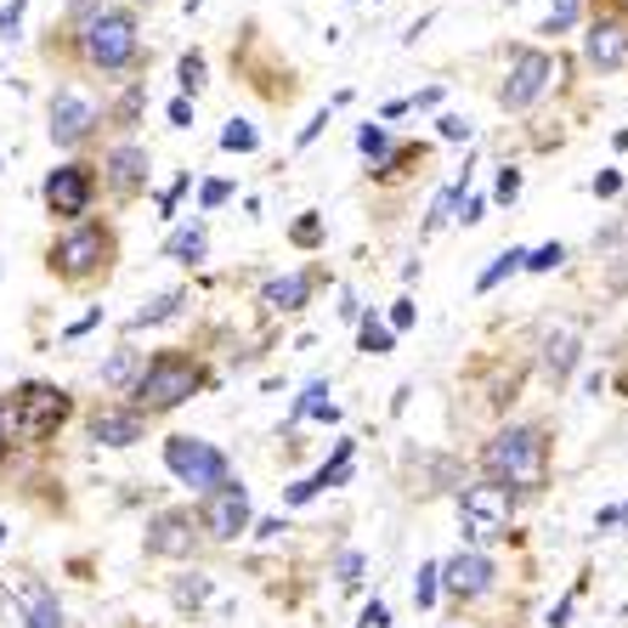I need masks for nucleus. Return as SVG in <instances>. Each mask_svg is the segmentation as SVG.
<instances>
[{"label":"nucleus","instance_id":"23","mask_svg":"<svg viewBox=\"0 0 628 628\" xmlns=\"http://www.w3.org/2000/svg\"><path fill=\"white\" fill-rule=\"evenodd\" d=\"M465 187H470V171L458 176L453 187H442V193H437V205H431V221H425V233H437V226H447V221H453V210L465 205Z\"/></svg>","mask_w":628,"mask_h":628},{"label":"nucleus","instance_id":"45","mask_svg":"<svg viewBox=\"0 0 628 628\" xmlns=\"http://www.w3.org/2000/svg\"><path fill=\"white\" fill-rule=\"evenodd\" d=\"M171 125H193V103H187V96H176V103H171Z\"/></svg>","mask_w":628,"mask_h":628},{"label":"nucleus","instance_id":"14","mask_svg":"<svg viewBox=\"0 0 628 628\" xmlns=\"http://www.w3.org/2000/svg\"><path fill=\"white\" fill-rule=\"evenodd\" d=\"M583 51H589L594 69H617V62H628V18H594Z\"/></svg>","mask_w":628,"mask_h":628},{"label":"nucleus","instance_id":"34","mask_svg":"<svg viewBox=\"0 0 628 628\" xmlns=\"http://www.w3.org/2000/svg\"><path fill=\"white\" fill-rule=\"evenodd\" d=\"M176 601H182V606L210 601V578H198V572H193V583H176Z\"/></svg>","mask_w":628,"mask_h":628},{"label":"nucleus","instance_id":"6","mask_svg":"<svg viewBox=\"0 0 628 628\" xmlns=\"http://www.w3.org/2000/svg\"><path fill=\"white\" fill-rule=\"evenodd\" d=\"M164 465H171V476L182 487H198V492H210L221 487L226 476H233V465H226V453L205 437H171L164 442Z\"/></svg>","mask_w":628,"mask_h":628},{"label":"nucleus","instance_id":"29","mask_svg":"<svg viewBox=\"0 0 628 628\" xmlns=\"http://www.w3.org/2000/svg\"><path fill=\"white\" fill-rule=\"evenodd\" d=\"M255 142H260V137H255L249 119H233V125L221 130V148H226V153H255Z\"/></svg>","mask_w":628,"mask_h":628},{"label":"nucleus","instance_id":"48","mask_svg":"<svg viewBox=\"0 0 628 628\" xmlns=\"http://www.w3.org/2000/svg\"><path fill=\"white\" fill-rule=\"evenodd\" d=\"M617 148H628V125H623V130H617Z\"/></svg>","mask_w":628,"mask_h":628},{"label":"nucleus","instance_id":"37","mask_svg":"<svg viewBox=\"0 0 628 628\" xmlns=\"http://www.w3.org/2000/svg\"><path fill=\"white\" fill-rule=\"evenodd\" d=\"M226 198H233V187H226V182H205V193H198V205H205V210H221Z\"/></svg>","mask_w":628,"mask_h":628},{"label":"nucleus","instance_id":"5","mask_svg":"<svg viewBox=\"0 0 628 628\" xmlns=\"http://www.w3.org/2000/svg\"><path fill=\"white\" fill-rule=\"evenodd\" d=\"M108 255H114V239H108V226H96V221H74V233H62L57 249H51V267L69 278V283H85L96 272H108Z\"/></svg>","mask_w":628,"mask_h":628},{"label":"nucleus","instance_id":"24","mask_svg":"<svg viewBox=\"0 0 628 628\" xmlns=\"http://www.w3.org/2000/svg\"><path fill=\"white\" fill-rule=\"evenodd\" d=\"M182 306H187V294H159L153 306H142L137 317H130V328H148V323H171Z\"/></svg>","mask_w":628,"mask_h":628},{"label":"nucleus","instance_id":"26","mask_svg":"<svg viewBox=\"0 0 628 628\" xmlns=\"http://www.w3.org/2000/svg\"><path fill=\"white\" fill-rule=\"evenodd\" d=\"M521 260H526V249H504V255H499V260H492V267L481 272V283H476V289H481V294H487V289H499L510 272H521Z\"/></svg>","mask_w":628,"mask_h":628},{"label":"nucleus","instance_id":"36","mask_svg":"<svg viewBox=\"0 0 628 628\" xmlns=\"http://www.w3.org/2000/svg\"><path fill=\"white\" fill-rule=\"evenodd\" d=\"M289 239L301 244V249H312V244L323 239V221H317V216H306V221H294V233H289Z\"/></svg>","mask_w":628,"mask_h":628},{"label":"nucleus","instance_id":"18","mask_svg":"<svg viewBox=\"0 0 628 628\" xmlns=\"http://www.w3.org/2000/svg\"><path fill=\"white\" fill-rule=\"evenodd\" d=\"M346 476H351V442H340V447H335V465H323L312 481H294V487L283 492V499H289V504H306V499H317L323 487H340Z\"/></svg>","mask_w":628,"mask_h":628},{"label":"nucleus","instance_id":"33","mask_svg":"<svg viewBox=\"0 0 628 628\" xmlns=\"http://www.w3.org/2000/svg\"><path fill=\"white\" fill-rule=\"evenodd\" d=\"M176 74H182V91L193 96L198 85H205V57H198V51H187V57H182V69H176Z\"/></svg>","mask_w":628,"mask_h":628},{"label":"nucleus","instance_id":"21","mask_svg":"<svg viewBox=\"0 0 628 628\" xmlns=\"http://www.w3.org/2000/svg\"><path fill=\"white\" fill-rule=\"evenodd\" d=\"M301 419H328V425L340 419V408L328 403V385H323V380H312L301 396H294V408H289V425H301Z\"/></svg>","mask_w":628,"mask_h":628},{"label":"nucleus","instance_id":"42","mask_svg":"<svg viewBox=\"0 0 628 628\" xmlns=\"http://www.w3.org/2000/svg\"><path fill=\"white\" fill-rule=\"evenodd\" d=\"M515 193H521V171H515V164H510V171H499V198H504V205H510Z\"/></svg>","mask_w":628,"mask_h":628},{"label":"nucleus","instance_id":"44","mask_svg":"<svg viewBox=\"0 0 628 628\" xmlns=\"http://www.w3.org/2000/svg\"><path fill=\"white\" fill-rule=\"evenodd\" d=\"M385 623H391V612H385V606H380V601H374V606H369V612H362V628H385Z\"/></svg>","mask_w":628,"mask_h":628},{"label":"nucleus","instance_id":"12","mask_svg":"<svg viewBox=\"0 0 628 628\" xmlns=\"http://www.w3.org/2000/svg\"><path fill=\"white\" fill-rule=\"evenodd\" d=\"M193 510H159L153 521H148V555H164V560H187L193 555V544H198V533H193Z\"/></svg>","mask_w":628,"mask_h":628},{"label":"nucleus","instance_id":"19","mask_svg":"<svg viewBox=\"0 0 628 628\" xmlns=\"http://www.w3.org/2000/svg\"><path fill=\"white\" fill-rule=\"evenodd\" d=\"M18 606L28 617V628H62V612H57V594L46 583H23L18 589Z\"/></svg>","mask_w":628,"mask_h":628},{"label":"nucleus","instance_id":"20","mask_svg":"<svg viewBox=\"0 0 628 628\" xmlns=\"http://www.w3.org/2000/svg\"><path fill=\"white\" fill-rule=\"evenodd\" d=\"M272 312H301L312 301V272H289V278H272L267 294H260Z\"/></svg>","mask_w":628,"mask_h":628},{"label":"nucleus","instance_id":"3","mask_svg":"<svg viewBox=\"0 0 628 628\" xmlns=\"http://www.w3.org/2000/svg\"><path fill=\"white\" fill-rule=\"evenodd\" d=\"M80 51L91 69H103V74H119L130 69V62L142 57V28L137 18H130L125 7H103V12H91L85 28H80Z\"/></svg>","mask_w":628,"mask_h":628},{"label":"nucleus","instance_id":"22","mask_svg":"<svg viewBox=\"0 0 628 628\" xmlns=\"http://www.w3.org/2000/svg\"><path fill=\"white\" fill-rule=\"evenodd\" d=\"M205 249H210V239H205V221H193V226H182V233H171V244H164V255L171 260H205Z\"/></svg>","mask_w":628,"mask_h":628},{"label":"nucleus","instance_id":"2","mask_svg":"<svg viewBox=\"0 0 628 628\" xmlns=\"http://www.w3.org/2000/svg\"><path fill=\"white\" fill-rule=\"evenodd\" d=\"M205 385V374H198V362L182 357V351H159L153 362H142V374L130 380V396H137V414H171L182 408L187 396Z\"/></svg>","mask_w":628,"mask_h":628},{"label":"nucleus","instance_id":"51","mask_svg":"<svg viewBox=\"0 0 628 628\" xmlns=\"http://www.w3.org/2000/svg\"><path fill=\"white\" fill-rule=\"evenodd\" d=\"M623 521H628V504H623Z\"/></svg>","mask_w":628,"mask_h":628},{"label":"nucleus","instance_id":"49","mask_svg":"<svg viewBox=\"0 0 628 628\" xmlns=\"http://www.w3.org/2000/svg\"><path fill=\"white\" fill-rule=\"evenodd\" d=\"M0 453H7V431H0Z\"/></svg>","mask_w":628,"mask_h":628},{"label":"nucleus","instance_id":"30","mask_svg":"<svg viewBox=\"0 0 628 628\" xmlns=\"http://www.w3.org/2000/svg\"><path fill=\"white\" fill-rule=\"evenodd\" d=\"M437 583H442V567H437V560H431V567H419V578H414V606H419V612L437 601Z\"/></svg>","mask_w":628,"mask_h":628},{"label":"nucleus","instance_id":"11","mask_svg":"<svg viewBox=\"0 0 628 628\" xmlns=\"http://www.w3.org/2000/svg\"><path fill=\"white\" fill-rule=\"evenodd\" d=\"M96 125H103V108H96L85 91L62 85V91L51 96V142H57V148H80Z\"/></svg>","mask_w":628,"mask_h":628},{"label":"nucleus","instance_id":"4","mask_svg":"<svg viewBox=\"0 0 628 628\" xmlns=\"http://www.w3.org/2000/svg\"><path fill=\"white\" fill-rule=\"evenodd\" d=\"M69 391L57 385H23L12 403H0V431H12L23 442H46L62 419H69Z\"/></svg>","mask_w":628,"mask_h":628},{"label":"nucleus","instance_id":"31","mask_svg":"<svg viewBox=\"0 0 628 628\" xmlns=\"http://www.w3.org/2000/svg\"><path fill=\"white\" fill-rule=\"evenodd\" d=\"M357 148L369 153V159H385V153H391V137H385V125H362V130H357Z\"/></svg>","mask_w":628,"mask_h":628},{"label":"nucleus","instance_id":"32","mask_svg":"<svg viewBox=\"0 0 628 628\" xmlns=\"http://www.w3.org/2000/svg\"><path fill=\"white\" fill-rule=\"evenodd\" d=\"M560 260H567V249H560V244H544V249H533V255H526L521 267H526V272H555Z\"/></svg>","mask_w":628,"mask_h":628},{"label":"nucleus","instance_id":"16","mask_svg":"<svg viewBox=\"0 0 628 628\" xmlns=\"http://www.w3.org/2000/svg\"><path fill=\"white\" fill-rule=\"evenodd\" d=\"M108 187H114L119 198H130V193L148 187V153H142L137 142H119V148L108 153Z\"/></svg>","mask_w":628,"mask_h":628},{"label":"nucleus","instance_id":"27","mask_svg":"<svg viewBox=\"0 0 628 628\" xmlns=\"http://www.w3.org/2000/svg\"><path fill=\"white\" fill-rule=\"evenodd\" d=\"M137 374H142V357H137V351H119V357L108 362V369H103V385H114V391H119V385H130Z\"/></svg>","mask_w":628,"mask_h":628},{"label":"nucleus","instance_id":"1","mask_svg":"<svg viewBox=\"0 0 628 628\" xmlns=\"http://www.w3.org/2000/svg\"><path fill=\"white\" fill-rule=\"evenodd\" d=\"M481 465H487V481H499V487H544L549 442L533 425H510V431H499L481 447Z\"/></svg>","mask_w":628,"mask_h":628},{"label":"nucleus","instance_id":"47","mask_svg":"<svg viewBox=\"0 0 628 628\" xmlns=\"http://www.w3.org/2000/svg\"><path fill=\"white\" fill-rule=\"evenodd\" d=\"M323 125H328V114H317V119H312V125H306V130H301V148H306V142H317V137H323Z\"/></svg>","mask_w":628,"mask_h":628},{"label":"nucleus","instance_id":"13","mask_svg":"<svg viewBox=\"0 0 628 628\" xmlns=\"http://www.w3.org/2000/svg\"><path fill=\"white\" fill-rule=\"evenodd\" d=\"M492 578H499V572H492V560L476 555V549H470V555H453L447 567H442V583L458 594V601H476V594H487Z\"/></svg>","mask_w":628,"mask_h":628},{"label":"nucleus","instance_id":"8","mask_svg":"<svg viewBox=\"0 0 628 628\" xmlns=\"http://www.w3.org/2000/svg\"><path fill=\"white\" fill-rule=\"evenodd\" d=\"M198 526H205L216 544H233L239 533H249V492H244V481L226 476L221 487H210L205 504H198Z\"/></svg>","mask_w":628,"mask_h":628},{"label":"nucleus","instance_id":"10","mask_svg":"<svg viewBox=\"0 0 628 628\" xmlns=\"http://www.w3.org/2000/svg\"><path fill=\"white\" fill-rule=\"evenodd\" d=\"M549 80H555V62L538 51V46H521L515 57H510V80H504V108L510 114H521V108H533L538 96L549 91Z\"/></svg>","mask_w":628,"mask_h":628},{"label":"nucleus","instance_id":"40","mask_svg":"<svg viewBox=\"0 0 628 628\" xmlns=\"http://www.w3.org/2000/svg\"><path fill=\"white\" fill-rule=\"evenodd\" d=\"M187 187H193V176H176V187H171V193L159 198V216H176V198H182Z\"/></svg>","mask_w":628,"mask_h":628},{"label":"nucleus","instance_id":"46","mask_svg":"<svg viewBox=\"0 0 628 628\" xmlns=\"http://www.w3.org/2000/svg\"><path fill=\"white\" fill-rule=\"evenodd\" d=\"M437 103H442V85H431V91H419V96H414L408 108H437Z\"/></svg>","mask_w":628,"mask_h":628},{"label":"nucleus","instance_id":"43","mask_svg":"<svg viewBox=\"0 0 628 628\" xmlns=\"http://www.w3.org/2000/svg\"><path fill=\"white\" fill-rule=\"evenodd\" d=\"M617 187H623V176H617V171H601V176H594V193H601V198H612Z\"/></svg>","mask_w":628,"mask_h":628},{"label":"nucleus","instance_id":"28","mask_svg":"<svg viewBox=\"0 0 628 628\" xmlns=\"http://www.w3.org/2000/svg\"><path fill=\"white\" fill-rule=\"evenodd\" d=\"M583 12V0H549V23H544V35H567V28L578 23Z\"/></svg>","mask_w":628,"mask_h":628},{"label":"nucleus","instance_id":"35","mask_svg":"<svg viewBox=\"0 0 628 628\" xmlns=\"http://www.w3.org/2000/svg\"><path fill=\"white\" fill-rule=\"evenodd\" d=\"M23 7H28V0H12V7H0V35H7V40H18V28H23Z\"/></svg>","mask_w":628,"mask_h":628},{"label":"nucleus","instance_id":"50","mask_svg":"<svg viewBox=\"0 0 628 628\" xmlns=\"http://www.w3.org/2000/svg\"><path fill=\"white\" fill-rule=\"evenodd\" d=\"M0 544H7V526H0Z\"/></svg>","mask_w":628,"mask_h":628},{"label":"nucleus","instance_id":"15","mask_svg":"<svg viewBox=\"0 0 628 628\" xmlns=\"http://www.w3.org/2000/svg\"><path fill=\"white\" fill-rule=\"evenodd\" d=\"M148 431V419L137 408H96L91 414V442H103V447H130V442H142Z\"/></svg>","mask_w":628,"mask_h":628},{"label":"nucleus","instance_id":"17","mask_svg":"<svg viewBox=\"0 0 628 628\" xmlns=\"http://www.w3.org/2000/svg\"><path fill=\"white\" fill-rule=\"evenodd\" d=\"M578 351H583V346H578L572 328H555V335H544V357H538V362H544V374H549L555 385H560V380H572Z\"/></svg>","mask_w":628,"mask_h":628},{"label":"nucleus","instance_id":"25","mask_svg":"<svg viewBox=\"0 0 628 628\" xmlns=\"http://www.w3.org/2000/svg\"><path fill=\"white\" fill-rule=\"evenodd\" d=\"M357 346L369 351V357H385V351H396V335L385 323H374V317H362V335H357Z\"/></svg>","mask_w":628,"mask_h":628},{"label":"nucleus","instance_id":"38","mask_svg":"<svg viewBox=\"0 0 628 628\" xmlns=\"http://www.w3.org/2000/svg\"><path fill=\"white\" fill-rule=\"evenodd\" d=\"M335 572H340V583H357V578H362V555H357V549H346V555L335 560Z\"/></svg>","mask_w":628,"mask_h":628},{"label":"nucleus","instance_id":"39","mask_svg":"<svg viewBox=\"0 0 628 628\" xmlns=\"http://www.w3.org/2000/svg\"><path fill=\"white\" fill-rule=\"evenodd\" d=\"M437 125H442V142H465V137H470V125L458 119V114H442Z\"/></svg>","mask_w":628,"mask_h":628},{"label":"nucleus","instance_id":"7","mask_svg":"<svg viewBox=\"0 0 628 628\" xmlns=\"http://www.w3.org/2000/svg\"><path fill=\"white\" fill-rule=\"evenodd\" d=\"M458 510H465L470 544H492V538H504V526H510V487L476 481V487L458 492Z\"/></svg>","mask_w":628,"mask_h":628},{"label":"nucleus","instance_id":"41","mask_svg":"<svg viewBox=\"0 0 628 628\" xmlns=\"http://www.w3.org/2000/svg\"><path fill=\"white\" fill-rule=\"evenodd\" d=\"M408 323H414V301H396V306H391V335H403Z\"/></svg>","mask_w":628,"mask_h":628},{"label":"nucleus","instance_id":"9","mask_svg":"<svg viewBox=\"0 0 628 628\" xmlns=\"http://www.w3.org/2000/svg\"><path fill=\"white\" fill-rule=\"evenodd\" d=\"M96 198V171L91 164H57V171L46 176V210L57 221H80L91 210Z\"/></svg>","mask_w":628,"mask_h":628}]
</instances>
